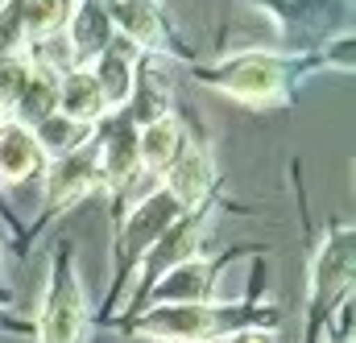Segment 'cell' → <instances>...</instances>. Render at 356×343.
Masks as SVG:
<instances>
[{"label": "cell", "instance_id": "277c9868", "mask_svg": "<svg viewBox=\"0 0 356 343\" xmlns=\"http://www.w3.org/2000/svg\"><path fill=\"white\" fill-rule=\"evenodd\" d=\"M353 294V228H327L307 269V340H323L327 315Z\"/></svg>", "mask_w": 356, "mask_h": 343}, {"label": "cell", "instance_id": "8992f818", "mask_svg": "<svg viewBox=\"0 0 356 343\" xmlns=\"http://www.w3.org/2000/svg\"><path fill=\"white\" fill-rule=\"evenodd\" d=\"M216 215H220V207L216 203H203L199 211H186L182 219H175L166 232H162V240L141 257V265H137V298L162 277V273H170L175 265H182V260H195L199 257V249H203V240L211 236V224H216ZM133 298V302H137Z\"/></svg>", "mask_w": 356, "mask_h": 343}, {"label": "cell", "instance_id": "9a60e30c", "mask_svg": "<svg viewBox=\"0 0 356 343\" xmlns=\"http://www.w3.org/2000/svg\"><path fill=\"white\" fill-rule=\"evenodd\" d=\"M46 174V158L33 141V133L17 120L0 124V182H29Z\"/></svg>", "mask_w": 356, "mask_h": 343}, {"label": "cell", "instance_id": "603a6c76", "mask_svg": "<svg viewBox=\"0 0 356 343\" xmlns=\"http://www.w3.org/2000/svg\"><path fill=\"white\" fill-rule=\"evenodd\" d=\"M224 343H277L273 327H245V331H232Z\"/></svg>", "mask_w": 356, "mask_h": 343}, {"label": "cell", "instance_id": "8fae6325", "mask_svg": "<svg viewBox=\"0 0 356 343\" xmlns=\"http://www.w3.org/2000/svg\"><path fill=\"white\" fill-rule=\"evenodd\" d=\"M211 290H216L211 260L195 257L175 265L170 273H162L137 302H141V310L145 306H191V302H211Z\"/></svg>", "mask_w": 356, "mask_h": 343}, {"label": "cell", "instance_id": "4fadbf2b", "mask_svg": "<svg viewBox=\"0 0 356 343\" xmlns=\"http://www.w3.org/2000/svg\"><path fill=\"white\" fill-rule=\"evenodd\" d=\"M137 62H141V54H137L124 37H112V42L99 50V58L88 67L95 87H99V95H104V103H108V112H124V103H129V95H133Z\"/></svg>", "mask_w": 356, "mask_h": 343}, {"label": "cell", "instance_id": "9c48e42d", "mask_svg": "<svg viewBox=\"0 0 356 343\" xmlns=\"http://www.w3.org/2000/svg\"><path fill=\"white\" fill-rule=\"evenodd\" d=\"M42 186H46V207H50V211H67V207H75L79 199H88L91 190H99L104 178H99L95 137H91L83 149H75V153L50 162L46 174H42Z\"/></svg>", "mask_w": 356, "mask_h": 343}, {"label": "cell", "instance_id": "5b68a950", "mask_svg": "<svg viewBox=\"0 0 356 343\" xmlns=\"http://www.w3.org/2000/svg\"><path fill=\"white\" fill-rule=\"evenodd\" d=\"M186 211L178 207L175 199L162 190V186H154L149 194H141L129 211H120L116 219V240H112V273H116V281L120 277H133L137 273V265H141V257L162 240V232L175 224V219H182Z\"/></svg>", "mask_w": 356, "mask_h": 343}, {"label": "cell", "instance_id": "7a4b0ae2", "mask_svg": "<svg viewBox=\"0 0 356 343\" xmlns=\"http://www.w3.org/2000/svg\"><path fill=\"white\" fill-rule=\"evenodd\" d=\"M311 58H286V54H269V50H245L224 58L211 71H199V79L207 87H216L220 95H232L236 103L249 108H277L290 95V75L294 67H302Z\"/></svg>", "mask_w": 356, "mask_h": 343}, {"label": "cell", "instance_id": "6da1fadb", "mask_svg": "<svg viewBox=\"0 0 356 343\" xmlns=\"http://www.w3.org/2000/svg\"><path fill=\"white\" fill-rule=\"evenodd\" d=\"M124 327L137 340H158V343H224L232 331L261 327V310L257 306H232V302L145 306Z\"/></svg>", "mask_w": 356, "mask_h": 343}, {"label": "cell", "instance_id": "44dd1931", "mask_svg": "<svg viewBox=\"0 0 356 343\" xmlns=\"http://www.w3.org/2000/svg\"><path fill=\"white\" fill-rule=\"evenodd\" d=\"M29 71H33V54L25 58H0V108L8 112L17 103V95L29 83Z\"/></svg>", "mask_w": 356, "mask_h": 343}, {"label": "cell", "instance_id": "7402d4cb", "mask_svg": "<svg viewBox=\"0 0 356 343\" xmlns=\"http://www.w3.org/2000/svg\"><path fill=\"white\" fill-rule=\"evenodd\" d=\"M315 62H323V67H336V71H353V37L348 33H340V37H327V46H323V54L315 58Z\"/></svg>", "mask_w": 356, "mask_h": 343}, {"label": "cell", "instance_id": "e0dca14e", "mask_svg": "<svg viewBox=\"0 0 356 343\" xmlns=\"http://www.w3.org/2000/svg\"><path fill=\"white\" fill-rule=\"evenodd\" d=\"M58 112L67 116V120H75V124H104L112 112H108V103H104V95H99V87L91 79V71H67L63 79H58Z\"/></svg>", "mask_w": 356, "mask_h": 343}, {"label": "cell", "instance_id": "52a82bcc", "mask_svg": "<svg viewBox=\"0 0 356 343\" xmlns=\"http://www.w3.org/2000/svg\"><path fill=\"white\" fill-rule=\"evenodd\" d=\"M104 4H108V21H112L116 37H124L137 54L166 58V62L182 58L175 33H170L162 8L154 0H104Z\"/></svg>", "mask_w": 356, "mask_h": 343}, {"label": "cell", "instance_id": "ffe728a7", "mask_svg": "<svg viewBox=\"0 0 356 343\" xmlns=\"http://www.w3.org/2000/svg\"><path fill=\"white\" fill-rule=\"evenodd\" d=\"M25 25H21V0H0V58H25Z\"/></svg>", "mask_w": 356, "mask_h": 343}, {"label": "cell", "instance_id": "ac0fdd59", "mask_svg": "<svg viewBox=\"0 0 356 343\" xmlns=\"http://www.w3.org/2000/svg\"><path fill=\"white\" fill-rule=\"evenodd\" d=\"M79 0H21V25H25V42L29 50L58 42L75 17Z\"/></svg>", "mask_w": 356, "mask_h": 343}, {"label": "cell", "instance_id": "d6986e66", "mask_svg": "<svg viewBox=\"0 0 356 343\" xmlns=\"http://www.w3.org/2000/svg\"><path fill=\"white\" fill-rule=\"evenodd\" d=\"M29 133H33V141H38V149H42L46 166H50V162H58V158H67V153H75V149H83L91 137H95V128L67 120L63 112L46 116V120H42L38 128H29Z\"/></svg>", "mask_w": 356, "mask_h": 343}, {"label": "cell", "instance_id": "7c38bea8", "mask_svg": "<svg viewBox=\"0 0 356 343\" xmlns=\"http://www.w3.org/2000/svg\"><path fill=\"white\" fill-rule=\"evenodd\" d=\"M112 37H116V29H112V21H108V4H104V0H79L71 25H67V33H63L71 71H75V67L88 71Z\"/></svg>", "mask_w": 356, "mask_h": 343}, {"label": "cell", "instance_id": "cb8c5ba5", "mask_svg": "<svg viewBox=\"0 0 356 343\" xmlns=\"http://www.w3.org/2000/svg\"><path fill=\"white\" fill-rule=\"evenodd\" d=\"M4 120H8V112H4V108H0V124H4Z\"/></svg>", "mask_w": 356, "mask_h": 343}, {"label": "cell", "instance_id": "3957f363", "mask_svg": "<svg viewBox=\"0 0 356 343\" xmlns=\"http://www.w3.org/2000/svg\"><path fill=\"white\" fill-rule=\"evenodd\" d=\"M88 331V290L75 260V244H58L50 257L42 315H38V343H83Z\"/></svg>", "mask_w": 356, "mask_h": 343}, {"label": "cell", "instance_id": "5bb4252c", "mask_svg": "<svg viewBox=\"0 0 356 343\" xmlns=\"http://www.w3.org/2000/svg\"><path fill=\"white\" fill-rule=\"evenodd\" d=\"M186 141L191 137H186V128H182V120H178L175 112L162 116V120L141 124L137 128V162H141V174L162 178V174L175 166V158L182 153Z\"/></svg>", "mask_w": 356, "mask_h": 343}, {"label": "cell", "instance_id": "d4e9b609", "mask_svg": "<svg viewBox=\"0 0 356 343\" xmlns=\"http://www.w3.org/2000/svg\"><path fill=\"white\" fill-rule=\"evenodd\" d=\"M0 290H4V285H0Z\"/></svg>", "mask_w": 356, "mask_h": 343}, {"label": "cell", "instance_id": "ba28073f", "mask_svg": "<svg viewBox=\"0 0 356 343\" xmlns=\"http://www.w3.org/2000/svg\"><path fill=\"white\" fill-rule=\"evenodd\" d=\"M95 153H99V178L104 190L120 203L129 194V186L141 178L137 162V124L124 112H112L104 124H95Z\"/></svg>", "mask_w": 356, "mask_h": 343}, {"label": "cell", "instance_id": "2e32d148", "mask_svg": "<svg viewBox=\"0 0 356 343\" xmlns=\"http://www.w3.org/2000/svg\"><path fill=\"white\" fill-rule=\"evenodd\" d=\"M58 79H63L58 71H50L46 62L33 58L29 83L17 95V103L8 108V120H17V124H25V128H38L46 116H54V112H58Z\"/></svg>", "mask_w": 356, "mask_h": 343}, {"label": "cell", "instance_id": "30bf717a", "mask_svg": "<svg viewBox=\"0 0 356 343\" xmlns=\"http://www.w3.org/2000/svg\"><path fill=\"white\" fill-rule=\"evenodd\" d=\"M158 186L175 199L182 211H199L203 203H211V186H216V166H211V149L199 141H186L175 166L158 178Z\"/></svg>", "mask_w": 356, "mask_h": 343}]
</instances>
